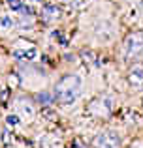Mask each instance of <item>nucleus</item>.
<instances>
[{
	"label": "nucleus",
	"mask_w": 143,
	"mask_h": 148,
	"mask_svg": "<svg viewBox=\"0 0 143 148\" xmlns=\"http://www.w3.org/2000/svg\"><path fill=\"white\" fill-rule=\"evenodd\" d=\"M81 92V79L79 75H64L55 84V99L62 105H70L77 99Z\"/></svg>",
	"instance_id": "f257e3e1"
},
{
	"label": "nucleus",
	"mask_w": 143,
	"mask_h": 148,
	"mask_svg": "<svg viewBox=\"0 0 143 148\" xmlns=\"http://www.w3.org/2000/svg\"><path fill=\"white\" fill-rule=\"evenodd\" d=\"M94 148H121V137L115 131H102L92 139Z\"/></svg>",
	"instance_id": "f03ea898"
},
{
	"label": "nucleus",
	"mask_w": 143,
	"mask_h": 148,
	"mask_svg": "<svg viewBox=\"0 0 143 148\" xmlns=\"http://www.w3.org/2000/svg\"><path fill=\"white\" fill-rule=\"evenodd\" d=\"M143 51V32H132L124 40V54L126 56H136Z\"/></svg>",
	"instance_id": "7ed1b4c3"
},
{
	"label": "nucleus",
	"mask_w": 143,
	"mask_h": 148,
	"mask_svg": "<svg viewBox=\"0 0 143 148\" xmlns=\"http://www.w3.org/2000/svg\"><path fill=\"white\" fill-rule=\"evenodd\" d=\"M111 109H113V101L109 98H96V99L90 101L87 111L94 116H104V118H106V116H109Z\"/></svg>",
	"instance_id": "20e7f679"
},
{
	"label": "nucleus",
	"mask_w": 143,
	"mask_h": 148,
	"mask_svg": "<svg viewBox=\"0 0 143 148\" xmlns=\"http://www.w3.org/2000/svg\"><path fill=\"white\" fill-rule=\"evenodd\" d=\"M128 81H130L132 86H141L143 84V64H134L130 68Z\"/></svg>",
	"instance_id": "39448f33"
},
{
	"label": "nucleus",
	"mask_w": 143,
	"mask_h": 148,
	"mask_svg": "<svg viewBox=\"0 0 143 148\" xmlns=\"http://www.w3.org/2000/svg\"><path fill=\"white\" fill-rule=\"evenodd\" d=\"M60 17V10L57 6H53V4H45L44 10H41V19H44L45 23L49 21H57V19Z\"/></svg>",
	"instance_id": "423d86ee"
},
{
	"label": "nucleus",
	"mask_w": 143,
	"mask_h": 148,
	"mask_svg": "<svg viewBox=\"0 0 143 148\" xmlns=\"http://www.w3.org/2000/svg\"><path fill=\"white\" fill-rule=\"evenodd\" d=\"M13 56L15 58H21V60H34V58L38 56V51L34 49V47H30V49H15L13 51Z\"/></svg>",
	"instance_id": "0eeeda50"
},
{
	"label": "nucleus",
	"mask_w": 143,
	"mask_h": 148,
	"mask_svg": "<svg viewBox=\"0 0 143 148\" xmlns=\"http://www.w3.org/2000/svg\"><path fill=\"white\" fill-rule=\"evenodd\" d=\"M81 58H83V62H85V64H88V66H100L98 54L92 53V51H83V53H81Z\"/></svg>",
	"instance_id": "6e6552de"
},
{
	"label": "nucleus",
	"mask_w": 143,
	"mask_h": 148,
	"mask_svg": "<svg viewBox=\"0 0 143 148\" xmlns=\"http://www.w3.org/2000/svg\"><path fill=\"white\" fill-rule=\"evenodd\" d=\"M36 99H38V103H41L44 107H49V105L53 103V99H55V98H53L51 94H47V92H41V94L36 96Z\"/></svg>",
	"instance_id": "1a4fd4ad"
},
{
	"label": "nucleus",
	"mask_w": 143,
	"mask_h": 148,
	"mask_svg": "<svg viewBox=\"0 0 143 148\" xmlns=\"http://www.w3.org/2000/svg\"><path fill=\"white\" fill-rule=\"evenodd\" d=\"M51 36H53V40H57L60 45H68V38L62 34V30H55V32H53Z\"/></svg>",
	"instance_id": "9d476101"
},
{
	"label": "nucleus",
	"mask_w": 143,
	"mask_h": 148,
	"mask_svg": "<svg viewBox=\"0 0 143 148\" xmlns=\"http://www.w3.org/2000/svg\"><path fill=\"white\" fill-rule=\"evenodd\" d=\"M8 99H10V88H0V103L8 105Z\"/></svg>",
	"instance_id": "9b49d317"
},
{
	"label": "nucleus",
	"mask_w": 143,
	"mask_h": 148,
	"mask_svg": "<svg viewBox=\"0 0 143 148\" xmlns=\"http://www.w3.org/2000/svg\"><path fill=\"white\" fill-rule=\"evenodd\" d=\"M41 116H45L47 120H57V112L51 111L49 107H44V109H41Z\"/></svg>",
	"instance_id": "f8f14e48"
},
{
	"label": "nucleus",
	"mask_w": 143,
	"mask_h": 148,
	"mask_svg": "<svg viewBox=\"0 0 143 148\" xmlns=\"http://www.w3.org/2000/svg\"><path fill=\"white\" fill-rule=\"evenodd\" d=\"M0 25H2L4 28H13V26H15V21L11 17H0Z\"/></svg>",
	"instance_id": "ddd939ff"
},
{
	"label": "nucleus",
	"mask_w": 143,
	"mask_h": 148,
	"mask_svg": "<svg viewBox=\"0 0 143 148\" xmlns=\"http://www.w3.org/2000/svg\"><path fill=\"white\" fill-rule=\"evenodd\" d=\"M8 81H10V86H11V88L19 86V83H21V79H19V75H17V73H11V75L8 77Z\"/></svg>",
	"instance_id": "4468645a"
},
{
	"label": "nucleus",
	"mask_w": 143,
	"mask_h": 148,
	"mask_svg": "<svg viewBox=\"0 0 143 148\" xmlns=\"http://www.w3.org/2000/svg\"><path fill=\"white\" fill-rule=\"evenodd\" d=\"M6 2H8V6H10L11 10H15V11H21V8H23L21 0H6Z\"/></svg>",
	"instance_id": "2eb2a0df"
},
{
	"label": "nucleus",
	"mask_w": 143,
	"mask_h": 148,
	"mask_svg": "<svg viewBox=\"0 0 143 148\" xmlns=\"http://www.w3.org/2000/svg\"><path fill=\"white\" fill-rule=\"evenodd\" d=\"M6 122H8V126H17V124H19V116L17 114H10L6 118Z\"/></svg>",
	"instance_id": "dca6fc26"
},
{
	"label": "nucleus",
	"mask_w": 143,
	"mask_h": 148,
	"mask_svg": "<svg viewBox=\"0 0 143 148\" xmlns=\"http://www.w3.org/2000/svg\"><path fill=\"white\" fill-rule=\"evenodd\" d=\"M2 143H4L6 146H10V145H11V137H10V131H8V130H4V131H2Z\"/></svg>",
	"instance_id": "f3484780"
},
{
	"label": "nucleus",
	"mask_w": 143,
	"mask_h": 148,
	"mask_svg": "<svg viewBox=\"0 0 143 148\" xmlns=\"http://www.w3.org/2000/svg\"><path fill=\"white\" fill-rule=\"evenodd\" d=\"M21 13H26V15H30V13H32V10H30L28 6H23V8H21Z\"/></svg>",
	"instance_id": "a211bd4d"
},
{
	"label": "nucleus",
	"mask_w": 143,
	"mask_h": 148,
	"mask_svg": "<svg viewBox=\"0 0 143 148\" xmlns=\"http://www.w3.org/2000/svg\"><path fill=\"white\" fill-rule=\"evenodd\" d=\"M36 2H45V0H36Z\"/></svg>",
	"instance_id": "6ab92c4d"
},
{
	"label": "nucleus",
	"mask_w": 143,
	"mask_h": 148,
	"mask_svg": "<svg viewBox=\"0 0 143 148\" xmlns=\"http://www.w3.org/2000/svg\"><path fill=\"white\" fill-rule=\"evenodd\" d=\"M62 2H66V0H62Z\"/></svg>",
	"instance_id": "aec40b11"
}]
</instances>
